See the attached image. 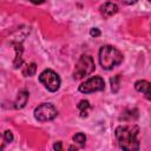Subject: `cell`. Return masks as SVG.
<instances>
[{
	"instance_id": "1",
	"label": "cell",
	"mask_w": 151,
	"mask_h": 151,
	"mask_svg": "<svg viewBox=\"0 0 151 151\" xmlns=\"http://www.w3.org/2000/svg\"><path fill=\"white\" fill-rule=\"evenodd\" d=\"M138 133H139V127L137 125H122L118 126L114 131L119 146L123 150H127V151H133L139 149Z\"/></svg>"
},
{
	"instance_id": "2",
	"label": "cell",
	"mask_w": 151,
	"mask_h": 151,
	"mask_svg": "<svg viewBox=\"0 0 151 151\" xmlns=\"http://www.w3.org/2000/svg\"><path fill=\"white\" fill-rule=\"evenodd\" d=\"M123 61V54L111 45H105L99 51V63L104 70H111Z\"/></svg>"
},
{
	"instance_id": "3",
	"label": "cell",
	"mask_w": 151,
	"mask_h": 151,
	"mask_svg": "<svg viewBox=\"0 0 151 151\" xmlns=\"http://www.w3.org/2000/svg\"><path fill=\"white\" fill-rule=\"evenodd\" d=\"M94 61L92 57L90 55H81L79 60L76 64L74 72H73V78L74 79H83L86 76L91 74L94 71Z\"/></svg>"
},
{
	"instance_id": "4",
	"label": "cell",
	"mask_w": 151,
	"mask_h": 151,
	"mask_svg": "<svg viewBox=\"0 0 151 151\" xmlns=\"http://www.w3.org/2000/svg\"><path fill=\"white\" fill-rule=\"evenodd\" d=\"M39 81L51 92H55L60 87V78L52 70H44L39 74Z\"/></svg>"
},
{
	"instance_id": "5",
	"label": "cell",
	"mask_w": 151,
	"mask_h": 151,
	"mask_svg": "<svg viewBox=\"0 0 151 151\" xmlns=\"http://www.w3.org/2000/svg\"><path fill=\"white\" fill-rule=\"evenodd\" d=\"M57 114H58L57 109L50 103H44L38 107H35L34 110V118L39 122L52 120L57 117Z\"/></svg>"
},
{
	"instance_id": "6",
	"label": "cell",
	"mask_w": 151,
	"mask_h": 151,
	"mask_svg": "<svg viewBox=\"0 0 151 151\" xmlns=\"http://www.w3.org/2000/svg\"><path fill=\"white\" fill-rule=\"evenodd\" d=\"M105 88V83L101 77H92L79 85V91L81 93H92L97 91H103Z\"/></svg>"
},
{
	"instance_id": "7",
	"label": "cell",
	"mask_w": 151,
	"mask_h": 151,
	"mask_svg": "<svg viewBox=\"0 0 151 151\" xmlns=\"http://www.w3.org/2000/svg\"><path fill=\"white\" fill-rule=\"evenodd\" d=\"M100 13L104 18H109L112 17L113 14H116L118 12V6L113 2H105L104 5L100 6Z\"/></svg>"
},
{
	"instance_id": "8",
	"label": "cell",
	"mask_w": 151,
	"mask_h": 151,
	"mask_svg": "<svg viewBox=\"0 0 151 151\" xmlns=\"http://www.w3.org/2000/svg\"><path fill=\"white\" fill-rule=\"evenodd\" d=\"M134 88L138 92H142L145 94V97L147 99H150V83L147 80H138L134 83Z\"/></svg>"
},
{
	"instance_id": "9",
	"label": "cell",
	"mask_w": 151,
	"mask_h": 151,
	"mask_svg": "<svg viewBox=\"0 0 151 151\" xmlns=\"http://www.w3.org/2000/svg\"><path fill=\"white\" fill-rule=\"evenodd\" d=\"M28 92H26V91H20L19 93H18V96H17V100H15V105H14V107L15 109H22V107H25V105L27 104V100H28Z\"/></svg>"
},
{
	"instance_id": "10",
	"label": "cell",
	"mask_w": 151,
	"mask_h": 151,
	"mask_svg": "<svg viewBox=\"0 0 151 151\" xmlns=\"http://www.w3.org/2000/svg\"><path fill=\"white\" fill-rule=\"evenodd\" d=\"M78 110L80 112V117H86L90 110V103L87 100H80L78 104Z\"/></svg>"
},
{
	"instance_id": "11",
	"label": "cell",
	"mask_w": 151,
	"mask_h": 151,
	"mask_svg": "<svg viewBox=\"0 0 151 151\" xmlns=\"http://www.w3.org/2000/svg\"><path fill=\"white\" fill-rule=\"evenodd\" d=\"M35 71H37V66H35L34 63H32V64H29V65L26 66V68L22 71V73L26 77H32V76L35 74Z\"/></svg>"
},
{
	"instance_id": "12",
	"label": "cell",
	"mask_w": 151,
	"mask_h": 151,
	"mask_svg": "<svg viewBox=\"0 0 151 151\" xmlns=\"http://www.w3.org/2000/svg\"><path fill=\"white\" fill-rule=\"evenodd\" d=\"M73 142H74V143H77V144H79L80 146H83V145H85L86 136H85L84 133L79 132V133H77V134H74V136H73Z\"/></svg>"
},
{
	"instance_id": "13",
	"label": "cell",
	"mask_w": 151,
	"mask_h": 151,
	"mask_svg": "<svg viewBox=\"0 0 151 151\" xmlns=\"http://www.w3.org/2000/svg\"><path fill=\"white\" fill-rule=\"evenodd\" d=\"M118 80H119V76H116L114 78L111 79V87H112V91H113V92H117L118 88H119Z\"/></svg>"
},
{
	"instance_id": "14",
	"label": "cell",
	"mask_w": 151,
	"mask_h": 151,
	"mask_svg": "<svg viewBox=\"0 0 151 151\" xmlns=\"http://www.w3.org/2000/svg\"><path fill=\"white\" fill-rule=\"evenodd\" d=\"M4 138H5V142H6V143H11V142L13 140V133H12L9 130H7V131H5V133H4Z\"/></svg>"
},
{
	"instance_id": "15",
	"label": "cell",
	"mask_w": 151,
	"mask_h": 151,
	"mask_svg": "<svg viewBox=\"0 0 151 151\" xmlns=\"http://www.w3.org/2000/svg\"><path fill=\"white\" fill-rule=\"evenodd\" d=\"M90 34H91V37H94V38H97V37H99V35H100V31H99V28H97V27H93V28H91V31H90Z\"/></svg>"
},
{
	"instance_id": "16",
	"label": "cell",
	"mask_w": 151,
	"mask_h": 151,
	"mask_svg": "<svg viewBox=\"0 0 151 151\" xmlns=\"http://www.w3.org/2000/svg\"><path fill=\"white\" fill-rule=\"evenodd\" d=\"M122 4H124V5H132V4H134V2H137L138 0H119Z\"/></svg>"
},
{
	"instance_id": "17",
	"label": "cell",
	"mask_w": 151,
	"mask_h": 151,
	"mask_svg": "<svg viewBox=\"0 0 151 151\" xmlns=\"http://www.w3.org/2000/svg\"><path fill=\"white\" fill-rule=\"evenodd\" d=\"M53 149H54V150H61V143H60V142L55 143V144L53 145Z\"/></svg>"
},
{
	"instance_id": "18",
	"label": "cell",
	"mask_w": 151,
	"mask_h": 151,
	"mask_svg": "<svg viewBox=\"0 0 151 151\" xmlns=\"http://www.w3.org/2000/svg\"><path fill=\"white\" fill-rule=\"evenodd\" d=\"M46 0H31L32 4H35V5H40V4H44Z\"/></svg>"
},
{
	"instance_id": "19",
	"label": "cell",
	"mask_w": 151,
	"mask_h": 151,
	"mask_svg": "<svg viewBox=\"0 0 151 151\" xmlns=\"http://www.w3.org/2000/svg\"><path fill=\"white\" fill-rule=\"evenodd\" d=\"M2 140H5V138H4V136H0V150L4 149V143H2Z\"/></svg>"
}]
</instances>
